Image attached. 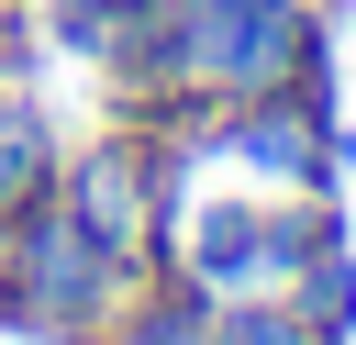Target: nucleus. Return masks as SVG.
Segmentation results:
<instances>
[{
    "label": "nucleus",
    "instance_id": "f257e3e1",
    "mask_svg": "<svg viewBox=\"0 0 356 345\" xmlns=\"http://www.w3.org/2000/svg\"><path fill=\"white\" fill-rule=\"evenodd\" d=\"M312 56H334L323 11L312 0H178V56H167V111L145 122H200L222 100H256V89H289Z\"/></svg>",
    "mask_w": 356,
    "mask_h": 345
},
{
    "label": "nucleus",
    "instance_id": "f03ea898",
    "mask_svg": "<svg viewBox=\"0 0 356 345\" xmlns=\"http://www.w3.org/2000/svg\"><path fill=\"white\" fill-rule=\"evenodd\" d=\"M323 234H345L334 189H222V200H189L167 267H189L211 300H256V289H289Z\"/></svg>",
    "mask_w": 356,
    "mask_h": 345
},
{
    "label": "nucleus",
    "instance_id": "7ed1b4c3",
    "mask_svg": "<svg viewBox=\"0 0 356 345\" xmlns=\"http://www.w3.org/2000/svg\"><path fill=\"white\" fill-rule=\"evenodd\" d=\"M122 289H134V278L67 223L56 189L0 223V334H22V345H89Z\"/></svg>",
    "mask_w": 356,
    "mask_h": 345
},
{
    "label": "nucleus",
    "instance_id": "20e7f679",
    "mask_svg": "<svg viewBox=\"0 0 356 345\" xmlns=\"http://www.w3.org/2000/svg\"><path fill=\"white\" fill-rule=\"evenodd\" d=\"M56 167H67V122L33 100V78H0V223L33 211L56 189Z\"/></svg>",
    "mask_w": 356,
    "mask_h": 345
},
{
    "label": "nucleus",
    "instance_id": "39448f33",
    "mask_svg": "<svg viewBox=\"0 0 356 345\" xmlns=\"http://www.w3.org/2000/svg\"><path fill=\"white\" fill-rule=\"evenodd\" d=\"M200 334H211V289H200L189 267H145L89 345H200Z\"/></svg>",
    "mask_w": 356,
    "mask_h": 345
},
{
    "label": "nucleus",
    "instance_id": "423d86ee",
    "mask_svg": "<svg viewBox=\"0 0 356 345\" xmlns=\"http://www.w3.org/2000/svg\"><path fill=\"white\" fill-rule=\"evenodd\" d=\"M289 300L312 312V334H323V345H356V245H345V234H323V245L300 256Z\"/></svg>",
    "mask_w": 356,
    "mask_h": 345
},
{
    "label": "nucleus",
    "instance_id": "0eeeda50",
    "mask_svg": "<svg viewBox=\"0 0 356 345\" xmlns=\"http://www.w3.org/2000/svg\"><path fill=\"white\" fill-rule=\"evenodd\" d=\"M200 345H323V334H312V312L289 289H256V300H211V334Z\"/></svg>",
    "mask_w": 356,
    "mask_h": 345
},
{
    "label": "nucleus",
    "instance_id": "6e6552de",
    "mask_svg": "<svg viewBox=\"0 0 356 345\" xmlns=\"http://www.w3.org/2000/svg\"><path fill=\"white\" fill-rule=\"evenodd\" d=\"M33 33H44V56L100 67V56H111V0H44V11H33Z\"/></svg>",
    "mask_w": 356,
    "mask_h": 345
},
{
    "label": "nucleus",
    "instance_id": "1a4fd4ad",
    "mask_svg": "<svg viewBox=\"0 0 356 345\" xmlns=\"http://www.w3.org/2000/svg\"><path fill=\"white\" fill-rule=\"evenodd\" d=\"M33 56H44L33 11H11V0H0V78H33Z\"/></svg>",
    "mask_w": 356,
    "mask_h": 345
},
{
    "label": "nucleus",
    "instance_id": "9d476101",
    "mask_svg": "<svg viewBox=\"0 0 356 345\" xmlns=\"http://www.w3.org/2000/svg\"><path fill=\"white\" fill-rule=\"evenodd\" d=\"M334 178H356V122H334Z\"/></svg>",
    "mask_w": 356,
    "mask_h": 345
},
{
    "label": "nucleus",
    "instance_id": "9b49d317",
    "mask_svg": "<svg viewBox=\"0 0 356 345\" xmlns=\"http://www.w3.org/2000/svg\"><path fill=\"white\" fill-rule=\"evenodd\" d=\"M312 11H323V22H334V11H356V0H312Z\"/></svg>",
    "mask_w": 356,
    "mask_h": 345
},
{
    "label": "nucleus",
    "instance_id": "f8f14e48",
    "mask_svg": "<svg viewBox=\"0 0 356 345\" xmlns=\"http://www.w3.org/2000/svg\"><path fill=\"white\" fill-rule=\"evenodd\" d=\"M11 11H44V0H11Z\"/></svg>",
    "mask_w": 356,
    "mask_h": 345
}]
</instances>
